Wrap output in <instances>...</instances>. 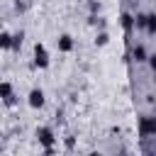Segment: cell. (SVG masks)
<instances>
[{"mask_svg":"<svg viewBox=\"0 0 156 156\" xmlns=\"http://www.w3.org/2000/svg\"><path fill=\"white\" fill-rule=\"evenodd\" d=\"M63 146H66V151H73V149H76V139H73V136H66V139H63Z\"/></svg>","mask_w":156,"mask_h":156,"instance_id":"cell-17","label":"cell"},{"mask_svg":"<svg viewBox=\"0 0 156 156\" xmlns=\"http://www.w3.org/2000/svg\"><path fill=\"white\" fill-rule=\"evenodd\" d=\"M149 66H151V73H154V80H156V54H149Z\"/></svg>","mask_w":156,"mask_h":156,"instance_id":"cell-18","label":"cell"},{"mask_svg":"<svg viewBox=\"0 0 156 156\" xmlns=\"http://www.w3.org/2000/svg\"><path fill=\"white\" fill-rule=\"evenodd\" d=\"M132 58H134L136 63H149V51H146V46H144V44H136V46L132 49Z\"/></svg>","mask_w":156,"mask_h":156,"instance_id":"cell-7","label":"cell"},{"mask_svg":"<svg viewBox=\"0 0 156 156\" xmlns=\"http://www.w3.org/2000/svg\"><path fill=\"white\" fill-rule=\"evenodd\" d=\"M119 24H122L124 34H132V29L136 27V24H134V15H132V12H122V15H119Z\"/></svg>","mask_w":156,"mask_h":156,"instance_id":"cell-8","label":"cell"},{"mask_svg":"<svg viewBox=\"0 0 156 156\" xmlns=\"http://www.w3.org/2000/svg\"><path fill=\"white\" fill-rule=\"evenodd\" d=\"M88 12L90 15H100L102 12V2L100 0H88Z\"/></svg>","mask_w":156,"mask_h":156,"instance_id":"cell-15","label":"cell"},{"mask_svg":"<svg viewBox=\"0 0 156 156\" xmlns=\"http://www.w3.org/2000/svg\"><path fill=\"white\" fill-rule=\"evenodd\" d=\"M32 63H34V68H39V71L49 68V63H51V58H49V49H46L41 41H37L34 49H32Z\"/></svg>","mask_w":156,"mask_h":156,"instance_id":"cell-1","label":"cell"},{"mask_svg":"<svg viewBox=\"0 0 156 156\" xmlns=\"http://www.w3.org/2000/svg\"><path fill=\"white\" fill-rule=\"evenodd\" d=\"M27 105H29L32 110H41V107L46 105V95H44V90H41V88H32L29 95H27Z\"/></svg>","mask_w":156,"mask_h":156,"instance_id":"cell-5","label":"cell"},{"mask_svg":"<svg viewBox=\"0 0 156 156\" xmlns=\"http://www.w3.org/2000/svg\"><path fill=\"white\" fill-rule=\"evenodd\" d=\"M93 44H95L98 49H102V46H107V44H110V34H107V29H98V34H95V39H93Z\"/></svg>","mask_w":156,"mask_h":156,"instance_id":"cell-9","label":"cell"},{"mask_svg":"<svg viewBox=\"0 0 156 156\" xmlns=\"http://www.w3.org/2000/svg\"><path fill=\"white\" fill-rule=\"evenodd\" d=\"M22 44H24V32L20 29L17 34H12V51H20V49H22Z\"/></svg>","mask_w":156,"mask_h":156,"instance_id":"cell-12","label":"cell"},{"mask_svg":"<svg viewBox=\"0 0 156 156\" xmlns=\"http://www.w3.org/2000/svg\"><path fill=\"white\" fill-rule=\"evenodd\" d=\"M154 149H156V136H154Z\"/></svg>","mask_w":156,"mask_h":156,"instance_id":"cell-19","label":"cell"},{"mask_svg":"<svg viewBox=\"0 0 156 156\" xmlns=\"http://www.w3.org/2000/svg\"><path fill=\"white\" fill-rule=\"evenodd\" d=\"M88 24L95 27V29H105V27H107V20H105L102 15H88Z\"/></svg>","mask_w":156,"mask_h":156,"instance_id":"cell-10","label":"cell"},{"mask_svg":"<svg viewBox=\"0 0 156 156\" xmlns=\"http://www.w3.org/2000/svg\"><path fill=\"white\" fill-rule=\"evenodd\" d=\"M136 127H139V136H141V139H151V136H156V117H151V115H141Z\"/></svg>","mask_w":156,"mask_h":156,"instance_id":"cell-3","label":"cell"},{"mask_svg":"<svg viewBox=\"0 0 156 156\" xmlns=\"http://www.w3.org/2000/svg\"><path fill=\"white\" fill-rule=\"evenodd\" d=\"M0 98H2V105L5 107H15L17 105V95L12 93V83L10 80H2L0 83Z\"/></svg>","mask_w":156,"mask_h":156,"instance_id":"cell-4","label":"cell"},{"mask_svg":"<svg viewBox=\"0 0 156 156\" xmlns=\"http://www.w3.org/2000/svg\"><path fill=\"white\" fill-rule=\"evenodd\" d=\"M56 46H58V51L61 54H71L73 51V46H76V41H73V37L71 34H58V39H56Z\"/></svg>","mask_w":156,"mask_h":156,"instance_id":"cell-6","label":"cell"},{"mask_svg":"<svg viewBox=\"0 0 156 156\" xmlns=\"http://www.w3.org/2000/svg\"><path fill=\"white\" fill-rule=\"evenodd\" d=\"M34 136H37V141H39L41 149H54L56 146V134H54L51 127H37Z\"/></svg>","mask_w":156,"mask_h":156,"instance_id":"cell-2","label":"cell"},{"mask_svg":"<svg viewBox=\"0 0 156 156\" xmlns=\"http://www.w3.org/2000/svg\"><path fill=\"white\" fill-rule=\"evenodd\" d=\"M15 10L17 12H27L29 10V0H15Z\"/></svg>","mask_w":156,"mask_h":156,"instance_id":"cell-16","label":"cell"},{"mask_svg":"<svg viewBox=\"0 0 156 156\" xmlns=\"http://www.w3.org/2000/svg\"><path fill=\"white\" fill-rule=\"evenodd\" d=\"M146 34H156V12H149V20H146Z\"/></svg>","mask_w":156,"mask_h":156,"instance_id":"cell-14","label":"cell"},{"mask_svg":"<svg viewBox=\"0 0 156 156\" xmlns=\"http://www.w3.org/2000/svg\"><path fill=\"white\" fill-rule=\"evenodd\" d=\"M0 49H2V51H12V34H10L7 29L0 32Z\"/></svg>","mask_w":156,"mask_h":156,"instance_id":"cell-11","label":"cell"},{"mask_svg":"<svg viewBox=\"0 0 156 156\" xmlns=\"http://www.w3.org/2000/svg\"><path fill=\"white\" fill-rule=\"evenodd\" d=\"M146 20H149V12H139V15L134 17V24H136V29H144V32H146Z\"/></svg>","mask_w":156,"mask_h":156,"instance_id":"cell-13","label":"cell"}]
</instances>
